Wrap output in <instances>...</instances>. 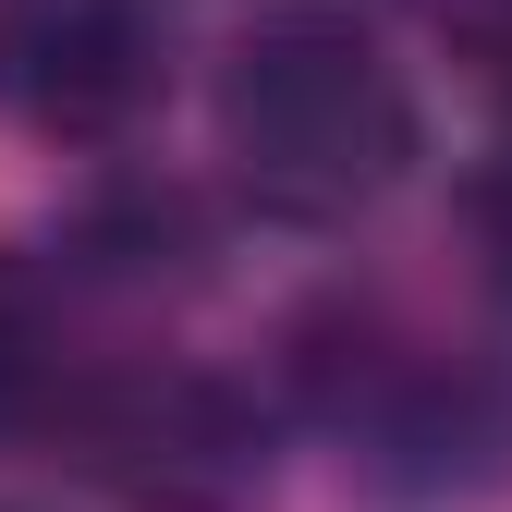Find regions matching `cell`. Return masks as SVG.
Masks as SVG:
<instances>
[{
	"label": "cell",
	"mask_w": 512,
	"mask_h": 512,
	"mask_svg": "<svg viewBox=\"0 0 512 512\" xmlns=\"http://www.w3.org/2000/svg\"><path fill=\"white\" fill-rule=\"evenodd\" d=\"M220 159L269 220H354L415 159V98L354 25H269L220 86Z\"/></svg>",
	"instance_id": "obj_1"
},
{
	"label": "cell",
	"mask_w": 512,
	"mask_h": 512,
	"mask_svg": "<svg viewBox=\"0 0 512 512\" xmlns=\"http://www.w3.org/2000/svg\"><path fill=\"white\" fill-rule=\"evenodd\" d=\"M464 49H476L488 74L512 86V0H464Z\"/></svg>",
	"instance_id": "obj_3"
},
{
	"label": "cell",
	"mask_w": 512,
	"mask_h": 512,
	"mask_svg": "<svg viewBox=\"0 0 512 512\" xmlns=\"http://www.w3.org/2000/svg\"><path fill=\"white\" fill-rule=\"evenodd\" d=\"M488 220H500V232H512V159H500V183H488Z\"/></svg>",
	"instance_id": "obj_4"
},
{
	"label": "cell",
	"mask_w": 512,
	"mask_h": 512,
	"mask_svg": "<svg viewBox=\"0 0 512 512\" xmlns=\"http://www.w3.org/2000/svg\"><path fill=\"white\" fill-rule=\"evenodd\" d=\"M159 0H0V110L49 147H98L159 98Z\"/></svg>",
	"instance_id": "obj_2"
}]
</instances>
